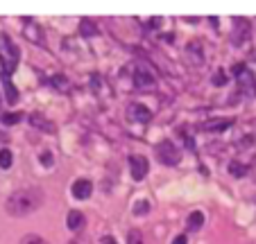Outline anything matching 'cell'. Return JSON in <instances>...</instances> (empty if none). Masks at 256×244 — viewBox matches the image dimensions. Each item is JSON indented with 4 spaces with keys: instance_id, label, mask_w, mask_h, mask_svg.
Wrapping results in <instances>:
<instances>
[{
    "instance_id": "cb8c5ba5",
    "label": "cell",
    "mask_w": 256,
    "mask_h": 244,
    "mask_svg": "<svg viewBox=\"0 0 256 244\" xmlns=\"http://www.w3.org/2000/svg\"><path fill=\"white\" fill-rule=\"evenodd\" d=\"M172 244H188V240H186V235H177Z\"/></svg>"
},
{
    "instance_id": "603a6c76",
    "label": "cell",
    "mask_w": 256,
    "mask_h": 244,
    "mask_svg": "<svg viewBox=\"0 0 256 244\" xmlns=\"http://www.w3.org/2000/svg\"><path fill=\"white\" fill-rule=\"evenodd\" d=\"M68 244H91V240H89V235H77V238H73Z\"/></svg>"
},
{
    "instance_id": "44dd1931",
    "label": "cell",
    "mask_w": 256,
    "mask_h": 244,
    "mask_svg": "<svg viewBox=\"0 0 256 244\" xmlns=\"http://www.w3.org/2000/svg\"><path fill=\"white\" fill-rule=\"evenodd\" d=\"M20 120V113H5V115H2V122H5V125H14V122H18Z\"/></svg>"
},
{
    "instance_id": "8fae6325",
    "label": "cell",
    "mask_w": 256,
    "mask_h": 244,
    "mask_svg": "<svg viewBox=\"0 0 256 244\" xmlns=\"http://www.w3.org/2000/svg\"><path fill=\"white\" fill-rule=\"evenodd\" d=\"M66 224H68V228H71V231L79 233L82 228H84V224H86L84 212H79V211H71V212H68V219H66Z\"/></svg>"
},
{
    "instance_id": "ba28073f",
    "label": "cell",
    "mask_w": 256,
    "mask_h": 244,
    "mask_svg": "<svg viewBox=\"0 0 256 244\" xmlns=\"http://www.w3.org/2000/svg\"><path fill=\"white\" fill-rule=\"evenodd\" d=\"M71 192H73V197L75 199H89L91 197V192H93V183L91 181H86V179H79V181L73 183Z\"/></svg>"
},
{
    "instance_id": "7402d4cb",
    "label": "cell",
    "mask_w": 256,
    "mask_h": 244,
    "mask_svg": "<svg viewBox=\"0 0 256 244\" xmlns=\"http://www.w3.org/2000/svg\"><path fill=\"white\" fill-rule=\"evenodd\" d=\"M213 84H216V86L227 84V77H224V73H222V70H218V73H216V77H213Z\"/></svg>"
},
{
    "instance_id": "3957f363",
    "label": "cell",
    "mask_w": 256,
    "mask_h": 244,
    "mask_svg": "<svg viewBox=\"0 0 256 244\" xmlns=\"http://www.w3.org/2000/svg\"><path fill=\"white\" fill-rule=\"evenodd\" d=\"M234 73H236V81H238V88L247 95H256V77L243 66V64H238L234 66Z\"/></svg>"
},
{
    "instance_id": "e0dca14e",
    "label": "cell",
    "mask_w": 256,
    "mask_h": 244,
    "mask_svg": "<svg viewBox=\"0 0 256 244\" xmlns=\"http://www.w3.org/2000/svg\"><path fill=\"white\" fill-rule=\"evenodd\" d=\"M0 167H2V170H9V167H12V152H9V149H0Z\"/></svg>"
},
{
    "instance_id": "7a4b0ae2",
    "label": "cell",
    "mask_w": 256,
    "mask_h": 244,
    "mask_svg": "<svg viewBox=\"0 0 256 244\" xmlns=\"http://www.w3.org/2000/svg\"><path fill=\"white\" fill-rule=\"evenodd\" d=\"M18 59H20V52L18 48L14 46V41L7 36V34L0 32V73L5 75H12L18 66Z\"/></svg>"
},
{
    "instance_id": "4fadbf2b",
    "label": "cell",
    "mask_w": 256,
    "mask_h": 244,
    "mask_svg": "<svg viewBox=\"0 0 256 244\" xmlns=\"http://www.w3.org/2000/svg\"><path fill=\"white\" fill-rule=\"evenodd\" d=\"M30 122H32L34 127H41L43 131H48V133H53L55 131V125L50 122V120H46L43 115H39V113H34L32 118H30Z\"/></svg>"
},
{
    "instance_id": "ffe728a7",
    "label": "cell",
    "mask_w": 256,
    "mask_h": 244,
    "mask_svg": "<svg viewBox=\"0 0 256 244\" xmlns=\"http://www.w3.org/2000/svg\"><path fill=\"white\" fill-rule=\"evenodd\" d=\"M229 172L234 174V177H243L245 172H247V167H243L240 163H231V165H229Z\"/></svg>"
},
{
    "instance_id": "9a60e30c",
    "label": "cell",
    "mask_w": 256,
    "mask_h": 244,
    "mask_svg": "<svg viewBox=\"0 0 256 244\" xmlns=\"http://www.w3.org/2000/svg\"><path fill=\"white\" fill-rule=\"evenodd\" d=\"M95 32H98V27L93 25L91 20H82V23H79V34H82V36H93Z\"/></svg>"
},
{
    "instance_id": "5b68a950",
    "label": "cell",
    "mask_w": 256,
    "mask_h": 244,
    "mask_svg": "<svg viewBox=\"0 0 256 244\" xmlns=\"http://www.w3.org/2000/svg\"><path fill=\"white\" fill-rule=\"evenodd\" d=\"M131 80H134V86H136V88H152V86H154V75L143 66H138L136 70H134Z\"/></svg>"
},
{
    "instance_id": "ac0fdd59",
    "label": "cell",
    "mask_w": 256,
    "mask_h": 244,
    "mask_svg": "<svg viewBox=\"0 0 256 244\" xmlns=\"http://www.w3.org/2000/svg\"><path fill=\"white\" fill-rule=\"evenodd\" d=\"M150 211V201L147 199H141V201H136V206H134V212L136 215H143V212Z\"/></svg>"
},
{
    "instance_id": "277c9868",
    "label": "cell",
    "mask_w": 256,
    "mask_h": 244,
    "mask_svg": "<svg viewBox=\"0 0 256 244\" xmlns=\"http://www.w3.org/2000/svg\"><path fill=\"white\" fill-rule=\"evenodd\" d=\"M157 156L165 165H177L179 163V149L172 145L170 140H161L157 145Z\"/></svg>"
},
{
    "instance_id": "6da1fadb",
    "label": "cell",
    "mask_w": 256,
    "mask_h": 244,
    "mask_svg": "<svg viewBox=\"0 0 256 244\" xmlns=\"http://www.w3.org/2000/svg\"><path fill=\"white\" fill-rule=\"evenodd\" d=\"M46 199V192L41 188H20V190L12 192L9 199H7V212L14 215V217H23V215H30L37 208H41Z\"/></svg>"
},
{
    "instance_id": "d6986e66",
    "label": "cell",
    "mask_w": 256,
    "mask_h": 244,
    "mask_svg": "<svg viewBox=\"0 0 256 244\" xmlns=\"http://www.w3.org/2000/svg\"><path fill=\"white\" fill-rule=\"evenodd\" d=\"M20 244H48V242L43 238H39V235H25L20 240Z\"/></svg>"
},
{
    "instance_id": "9c48e42d",
    "label": "cell",
    "mask_w": 256,
    "mask_h": 244,
    "mask_svg": "<svg viewBox=\"0 0 256 244\" xmlns=\"http://www.w3.org/2000/svg\"><path fill=\"white\" fill-rule=\"evenodd\" d=\"M127 118L138 120V122H147V120L152 118V113H150V109L143 106V104H129V109H127Z\"/></svg>"
},
{
    "instance_id": "30bf717a",
    "label": "cell",
    "mask_w": 256,
    "mask_h": 244,
    "mask_svg": "<svg viewBox=\"0 0 256 244\" xmlns=\"http://www.w3.org/2000/svg\"><path fill=\"white\" fill-rule=\"evenodd\" d=\"M234 125V118H213V120H206L202 125L204 131H224Z\"/></svg>"
},
{
    "instance_id": "52a82bcc",
    "label": "cell",
    "mask_w": 256,
    "mask_h": 244,
    "mask_svg": "<svg viewBox=\"0 0 256 244\" xmlns=\"http://www.w3.org/2000/svg\"><path fill=\"white\" fill-rule=\"evenodd\" d=\"M231 36H234V43L240 46V43L250 36V23L245 18H236L234 20V34H231Z\"/></svg>"
},
{
    "instance_id": "d4e9b609",
    "label": "cell",
    "mask_w": 256,
    "mask_h": 244,
    "mask_svg": "<svg viewBox=\"0 0 256 244\" xmlns=\"http://www.w3.org/2000/svg\"><path fill=\"white\" fill-rule=\"evenodd\" d=\"M102 244H116V240H113V238H105V240H102Z\"/></svg>"
},
{
    "instance_id": "8992f818",
    "label": "cell",
    "mask_w": 256,
    "mask_h": 244,
    "mask_svg": "<svg viewBox=\"0 0 256 244\" xmlns=\"http://www.w3.org/2000/svg\"><path fill=\"white\" fill-rule=\"evenodd\" d=\"M147 159L145 156H129V170H131V177L136 179V181H141V179L147 174Z\"/></svg>"
},
{
    "instance_id": "7c38bea8",
    "label": "cell",
    "mask_w": 256,
    "mask_h": 244,
    "mask_svg": "<svg viewBox=\"0 0 256 244\" xmlns=\"http://www.w3.org/2000/svg\"><path fill=\"white\" fill-rule=\"evenodd\" d=\"M0 80L5 81V93H7V102L9 104H16V99H18V93H16V88H14V84L9 81V75L0 73Z\"/></svg>"
},
{
    "instance_id": "2e32d148",
    "label": "cell",
    "mask_w": 256,
    "mask_h": 244,
    "mask_svg": "<svg viewBox=\"0 0 256 244\" xmlns=\"http://www.w3.org/2000/svg\"><path fill=\"white\" fill-rule=\"evenodd\" d=\"M127 244H145L143 242V233L138 231V228H131V231L127 233Z\"/></svg>"
},
{
    "instance_id": "5bb4252c",
    "label": "cell",
    "mask_w": 256,
    "mask_h": 244,
    "mask_svg": "<svg viewBox=\"0 0 256 244\" xmlns=\"http://www.w3.org/2000/svg\"><path fill=\"white\" fill-rule=\"evenodd\" d=\"M202 224H204V215L200 211H195V212L188 215V228H191V231H197Z\"/></svg>"
}]
</instances>
